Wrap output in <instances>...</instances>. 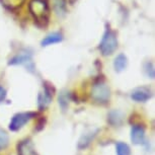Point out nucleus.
Wrapping results in <instances>:
<instances>
[{
    "instance_id": "obj_19",
    "label": "nucleus",
    "mask_w": 155,
    "mask_h": 155,
    "mask_svg": "<svg viewBox=\"0 0 155 155\" xmlns=\"http://www.w3.org/2000/svg\"><path fill=\"white\" fill-rule=\"evenodd\" d=\"M145 70H146V73L147 75L149 76L150 78H154V69H153V65L152 63H147L145 65Z\"/></svg>"
},
{
    "instance_id": "obj_7",
    "label": "nucleus",
    "mask_w": 155,
    "mask_h": 155,
    "mask_svg": "<svg viewBox=\"0 0 155 155\" xmlns=\"http://www.w3.org/2000/svg\"><path fill=\"white\" fill-rule=\"evenodd\" d=\"M151 91L146 87H138L131 92V98L137 102H145L151 98Z\"/></svg>"
},
{
    "instance_id": "obj_16",
    "label": "nucleus",
    "mask_w": 155,
    "mask_h": 155,
    "mask_svg": "<svg viewBox=\"0 0 155 155\" xmlns=\"http://www.w3.org/2000/svg\"><path fill=\"white\" fill-rule=\"evenodd\" d=\"M8 144H9V136L6 133V131L0 128V151L6 149Z\"/></svg>"
},
{
    "instance_id": "obj_21",
    "label": "nucleus",
    "mask_w": 155,
    "mask_h": 155,
    "mask_svg": "<svg viewBox=\"0 0 155 155\" xmlns=\"http://www.w3.org/2000/svg\"><path fill=\"white\" fill-rule=\"evenodd\" d=\"M45 123H46V120L45 119H42L41 121L38 123V126L36 128L37 131H41L42 129H44V127H45Z\"/></svg>"
},
{
    "instance_id": "obj_3",
    "label": "nucleus",
    "mask_w": 155,
    "mask_h": 155,
    "mask_svg": "<svg viewBox=\"0 0 155 155\" xmlns=\"http://www.w3.org/2000/svg\"><path fill=\"white\" fill-rule=\"evenodd\" d=\"M91 97L96 104H106L109 102L110 97V87L104 81H97L93 84L91 88Z\"/></svg>"
},
{
    "instance_id": "obj_4",
    "label": "nucleus",
    "mask_w": 155,
    "mask_h": 155,
    "mask_svg": "<svg viewBox=\"0 0 155 155\" xmlns=\"http://www.w3.org/2000/svg\"><path fill=\"white\" fill-rule=\"evenodd\" d=\"M36 116H37L36 113H31V112L15 114V115L11 118V121L9 123L8 128H9V130L11 132H16V131L20 130L30 120L35 118Z\"/></svg>"
},
{
    "instance_id": "obj_20",
    "label": "nucleus",
    "mask_w": 155,
    "mask_h": 155,
    "mask_svg": "<svg viewBox=\"0 0 155 155\" xmlns=\"http://www.w3.org/2000/svg\"><path fill=\"white\" fill-rule=\"evenodd\" d=\"M6 94H7L6 89H5L4 87L0 86V104L5 101V98H6Z\"/></svg>"
},
{
    "instance_id": "obj_1",
    "label": "nucleus",
    "mask_w": 155,
    "mask_h": 155,
    "mask_svg": "<svg viewBox=\"0 0 155 155\" xmlns=\"http://www.w3.org/2000/svg\"><path fill=\"white\" fill-rule=\"evenodd\" d=\"M30 11L35 20L39 25H45L49 18V7L44 0H31L30 2Z\"/></svg>"
},
{
    "instance_id": "obj_12",
    "label": "nucleus",
    "mask_w": 155,
    "mask_h": 155,
    "mask_svg": "<svg viewBox=\"0 0 155 155\" xmlns=\"http://www.w3.org/2000/svg\"><path fill=\"white\" fill-rule=\"evenodd\" d=\"M128 65V60L127 57L124 54H120L116 57L115 61H114V67L117 72H122L123 70L126 69V67Z\"/></svg>"
},
{
    "instance_id": "obj_11",
    "label": "nucleus",
    "mask_w": 155,
    "mask_h": 155,
    "mask_svg": "<svg viewBox=\"0 0 155 155\" xmlns=\"http://www.w3.org/2000/svg\"><path fill=\"white\" fill-rule=\"evenodd\" d=\"M107 121L113 127H119L123 124V121H124V114L117 110H112V112L109 113Z\"/></svg>"
},
{
    "instance_id": "obj_14",
    "label": "nucleus",
    "mask_w": 155,
    "mask_h": 155,
    "mask_svg": "<svg viewBox=\"0 0 155 155\" xmlns=\"http://www.w3.org/2000/svg\"><path fill=\"white\" fill-rule=\"evenodd\" d=\"M117 155H131V148L127 143L118 142L116 144Z\"/></svg>"
},
{
    "instance_id": "obj_13",
    "label": "nucleus",
    "mask_w": 155,
    "mask_h": 155,
    "mask_svg": "<svg viewBox=\"0 0 155 155\" xmlns=\"http://www.w3.org/2000/svg\"><path fill=\"white\" fill-rule=\"evenodd\" d=\"M62 41V35L59 33H53L49 36H47L45 39L42 41V46L46 47L49 45H53V44L60 43Z\"/></svg>"
},
{
    "instance_id": "obj_10",
    "label": "nucleus",
    "mask_w": 155,
    "mask_h": 155,
    "mask_svg": "<svg viewBox=\"0 0 155 155\" xmlns=\"http://www.w3.org/2000/svg\"><path fill=\"white\" fill-rule=\"evenodd\" d=\"M97 132H98V130L94 131V132H89V133L83 134V135L80 137L79 141H78V144H77L78 149L82 150V149H86L87 147H88V146L90 145V143L92 142V140L95 138Z\"/></svg>"
},
{
    "instance_id": "obj_5",
    "label": "nucleus",
    "mask_w": 155,
    "mask_h": 155,
    "mask_svg": "<svg viewBox=\"0 0 155 155\" xmlns=\"http://www.w3.org/2000/svg\"><path fill=\"white\" fill-rule=\"evenodd\" d=\"M55 89L52 86H49L45 84L44 85V90L41 91L38 95V107H39L40 110H46L51 104L52 98H53V93Z\"/></svg>"
},
{
    "instance_id": "obj_6",
    "label": "nucleus",
    "mask_w": 155,
    "mask_h": 155,
    "mask_svg": "<svg viewBox=\"0 0 155 155\" xmlns=\"http://www.w3.org/2000/svg\"><path fill=\"white\" fill-rule=\"evenodd\" d=\"M131 141L135 145H141L145 141V129L141 125H134L131 129Z\"/></svg>"
},
{
    "instance_id": "obj_8",
    "label": "nucleus",
    "mask_w": 155,
    "mask_h": 155,
    "mask_svg": "<svg viewBox=\"0 0 155 155\" xmlns=\"http://www.w3.org/2000/svg\"><path fill=\"white\" fill-rule=\"evenodd\" d=\"M17 64H22L28 67V70L33 71L34 69V63L31 61V56L30 54H18L17 56L13 57L12 59L9 61V65H17Z\"/></svg>"
},
{
    "instance_id": "obj_2",
    "label": "nucleus",
    "mask_w": 155,
    "mask_h": 155,
    "mask_svg": "<svg viewBox=\"0 0 155 155\" xmlns=\"http://www.w3.org/2000/svg\"><path fill=\"white\" fill-rule=\"evenodd\" d=\"M118 47V40H117V35L115 31H113L110 28H107L102 40L99 45V50L104 56H109L112 55L116 51Z\"/></svg>"
},
{
    "instance_id": "obj_9",
    "label": "nucleus",
    "mask_w": 155,
    "mask_h": 155,
    "mask_svg": "<svg viewBox=\"0 0 155 155\" xmlns=\"http://www.w3.org/2000/svg\"><path fill=\"white\" fill-rule=\"evenodd\" d=\"M17 154L18 155H37L33 143L30 139L20 141L17 144Z\"/></svg>"
},
{
    "instance_id": "obj_17",
    "label": "nucleus",
    "mask_w": 155,
    "mask_h": 155,
    "mask_svg": "<svg viewBox=\"0 0 155 155\" xmlns=\"http://www.w3.org/2000/svg\"><path fill=\"white\" fill-rule=\"evenodd\" d=\"M1 2L5 7L9 8V9H15V8L21 6L25 0H1Z\"/></svg>"
},
{
    "instance_id": "obj_15",
    "label": "nucleus",
    "mask_w": 155,
    "mask_h": 155,
    "mask_svg": "<svg viewBox=\"0 0 155 155\" xmlns=\"http://www.w3.org/2000/svg\"><path fill=\"white\" fill-rule=\"evenodd\" d=\"M69 99H70V93L63 90L62 92L59 94V97H58V101H59V104L60 107H62L63 110H65L69 106Z\"/></svg>"
},
{
    "instance_id": "obj_18",
    "label": "nucleus",
    "mask_w": 155,
    "mask_h": 155,
    "mask_svg": "<svg viewBox=\"0 0 155 155\" xmlns=\"http://www.w3.org/2000/svg\"><path fill=\"white\" fill-rule=\"evenodd\" d=\"M55 9L58 15H64L66 12V0H55Z\"/></svg>"
}]
</instances>
